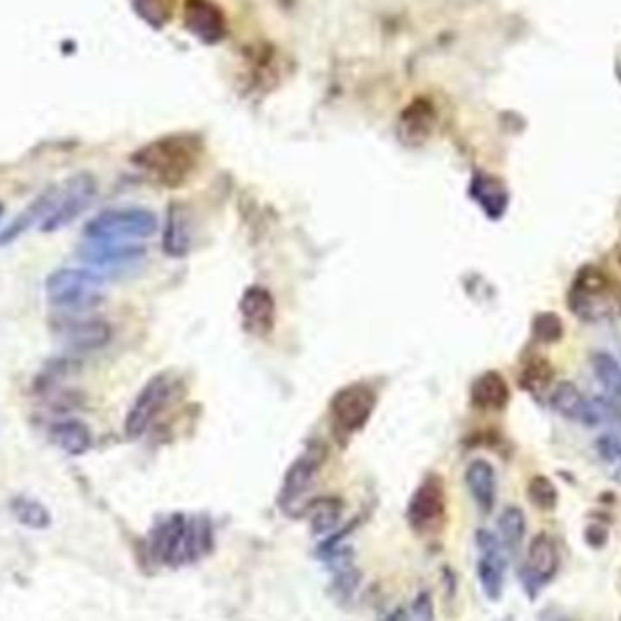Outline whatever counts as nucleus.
I'll return each instance as SVG.
<instances>
[{
  "label": "nucleus",
  "mask_w": 621,
  "mask_h": 621,
  "mask_svg": "<svg viewBox=\"0 0 621 621\" xmlns=\"http://www.w3.org/2000/svg\"><path fill=\"white\" fill-rule=\"evenodd\" d=\"M304 511L309 514L311 527L316 534H326L335 529L336 523L342 514V502L333 496L327 498H316L311 503H307Z\"/></svg>",
  "instance_id": "a878e982"
},
{
  "label": "nucleus",
  "mask_w": 621,
  "mask_h": 621,
  "mask_svg": "<svg viewBox=\"0 0 621 621\" xmlns=\"http://www.w3.org/2000/svg\"><path fill=\"white\" fill-rule=\"evenodd\" d=\"M240 318L247 335L266 338L275 331L276 304L266 287L253 286L240 298Z\"/></svg>",
  "instance_id": "4468645a"
},
{
  "label": "nucleus",
  "mask_w": 621,
  "mask_h": 621,
  "mask_svg": "<svg viewBox=\"0 0 621 621\" xmlns=\"http://www.w3.org/2000/svg\"><path fill=\"white\" fill-rule=\"evenodd\" d=\"M596 451L605 462H621V434L607 433L596 440Z\"/></svg>",
  "instance_id": "7c9ffc66"
},
{
  "label": "nucleus",
  "mask_w": 621,
  "mask_h": 621,
  "mask_svg": "<svg viewBox=\"0 0 621 621\" xmlns=\"http://www.w3.org/2000/svg\"><path fill=\"white\" fill-rule=\"evenodd\" d=\"M186 24L189 30L207 42L220 39L226 26L220 11L206 0H189L186 4Z\"/></svg>",
  "instance_id": "aec40b11"
},
{
  "label": "nucleus",
  "mask_w": 621,
  "mask_h": 621,
  "mask_svg": "<svg viewBox=\"0 0 621 621\" xmlns=\"http://www.w3.org/2000/svg\"><path fill=\"white\" fill-rule=\"evenodd\" d=\"M111 336H113L111 326L99 318L73 320L62 329V340L68 344V347L80 353L97 351V349L106 347L111 342Z\"/></svg>",
  "instance_id": "dca6fc26"
},
{
  "label": "nucleus",
  "mask_w": 621,
  "mask_h": 621,
  "mask_svg": "<svg viewBox=\"0 0 621 621\" xmlns=\"http://www.w3.org/2000/svg\"><path fill=\"white\" fill-rule=\"evenodd\" d=\"M191 247L189 238L188 220L178 204L169 206L166 227H164V238H162V249L168 257L180 258L188 255Z\"/></svg>",
  "instance_id": "4be33fe9"
},
{
  "label": "nucleus",
  "mask_w": 621,
  "mask_h": 621,
  "mask_svg": "<svg viewBox=\"0 0 621 621\" xmlns=\"http://www.w3.org/2000/svg\"><path fill=\"white\" fill-rule=\"evenodd\" d=\"M51 440L59 445L60 449L69 456H82L91 447V433L88 425L80 420L68 418L51 427Z\"/></svg>",
  "instance_id": "412c9836"
},
{
  "label": "nucleus",
  "mask_w": 621,
  "mask_h": 621,
  "mask_svg": "<svg viewBox=\"0 0 621 621\" xmlns=\"http://www.w3.org/2000/svg\"><path fill=\"white\" fill-rule=\"evenodd\" d=\"M384 621H409V618H407V612L400 607V609L391 612Z\"/></svg>",
  "instance_id": "72a5a7b5"
},
{
  "label": "nucleus",
  "mask_w": 621,
  "mask_h": 621,
  "mask_svg": "<svg viewBox=\"0 0 621 621\" xmlns=\"http://www.w3.org/2000/svg\"><path fill=\"white\" fill-rule=\"evenodd\" d=\"M471 402L485 413H500L511 402V389L498 371H485L471 385Z\"/></svg>",
  "instance_id": "f3484780"
},
{
  "label": "nucleus",
  "mask_w": 621,
  "mask_h": 621,
  "mask_svg": "<svg viewBox=\"0 0 621 621\" xmlns=\"http://www.w3.org/2000/svg\"><path fill=\"white\" fill-rule=\"evenodd\" d=\"M503 621H513V620H511V618H505V620Z\"/></svg>",
  "instance_id": "e433bc0d"
},
{
  "label": "nucleus",
  "mask_w": 621,
  "mask_h": 621,
  "mask_svg": "<svg viewBox=\"0 0 621 621\" xmlns=\"http://www.w3.org/2000/svg\"><path fill=\"white\" fill-rule=\"evenodd\" d=\"M518 382L523 391H527L534 398H542L554 382V367L547 358L533 356L523 364Z\"/></svg>",
  "instance_id": "5701e85b"
},
{
  "label": "nucleus",
  "mask_w": 621,
  "mask_h": 621,
  "mask_svg": "<svg viewBox=\"0 0 621 621\" xmlns=\"http://www.w3.org/2000/svg\"><path fill=\"white\" fill-rule=\"evenodd\" d=\"M562 565L560 547L549 533L534 536L520 569V582L529 598H538V594L558 576Z\"/></svg>",
  "instance_id": "9d476101"
},
{
  "label": "nucleus",
  "mask_w": 621,
  "mask_h": 621,
  "mask_svg": "<svg viewBox=\"0 0 621 621\" xmlns=\"http://www.w3.org/2000/svg\"><path fill=\"white\" fill-rule=\"evenodd\" d=\"M447 520V494L444 478L429 474L424 482L416 487L409 505L407 522L418 536H434L444 529Z\"/></svg>",
  "instance_id": "6e6552de"
},
{
  "label": "nucleus",
  "mask_w": 621,
  "mask_h": 621,
  "mask_svg": "<svg viewBox=\"0 0 621 621\" xmlns=\"http://www.w3.org/2000/svg\"><path fill=\"white\" fill-rule=\"evenodd\" d=\"M133 4L138 15L157 28L168 22L169 13L173 10V0H133Z\"/></svg>",
  "instance_id": "c756f323"
},
{
  "label": "nucleus",
  "mask_w": 621,
  "mask_h": 621,
  "mask_svg": "<svg viewBox=\"0 0 621 621\" xmlns=\"http://www.w3.org/2000/svg\"><path fill=\"white\" fill-rule=\"evenodd\" d=\"M533 336L540 344H558L565 335L562 316L554 311H542L533 318Z\"/></svg>",
  "instance_id": "c85d7f7f"
},
{
  "label": "nucleus",
  "mask_w": 621,
  "mask_h": 621,
  "mask_svg": "<svg viewBox=\"0 0 621 621\" xmlns=\"http://www.w3.org/2000/svg\"><path fill=\"white\" fill-rule=\"evenodd\" d=\"M376 393L371 385L356 382L342 387L329 404L331 425L338 438L347 440L360 433L376 409Z\"/></svg>",
  "instance_id": "0eeeda50"
},
{
  "label": "nucleus",
  "mask_w": 621,
  "mask_h": 621,
  "mask_svg": "<svg viewBox=\"0 0 621 621\" xmlns=\"http://www.w3.org/2000/svg\"><path fill=\"white\" fill-rule=\"evenodd\" d=\"M157 227L155 213L146 207H109L88 220L84 237L89 242H122L151 237Z\"/></svg>",
  "instance_id": "423d86ee"
},
{
  "label": "nucleus",
  "mask_w": 621,
  "mask_h": 621,
  "mask_svg": "<svg viewBox=\"0 0 621 621\" xmlns=\"http://www.w3.org/2000/svg\"><path fill=\"white\" fill-rule=\"evenodd\" d=\"M146 249L122 242H91L82 249V260L100 267L126 266L144 257Z\"/></svg>",
  "instance_id": "6ab92c4d"
},
{
  "label": "nucleus",
  "mask_w": 621,
  "mask_h": 621,
  "mask_svg": "<svg viewBox=\"0 0 621 621\" xmlns=\"http://www.w3.org/2000/svg\"><path fill=\"white\" fill-rule=\"evenodd\" d=\"M527 498L536 509H540L543 513H551L558 507L560 493L549 476L536 474L527 485Z\"/></svg>",
  "instance_id": "bb28decb"
},
{
  "label": "nucleus",
  "mask_w": 621,
  "mask_h": 621,
  "mask_svg": "<svg viewBox=\"0 0 621 621\" xmlns=\"http://www.w3.org/2000/svg\"><path fill=\"white\" fill-rule=\"evenodd\" d=\"M620 621H621V618H620Z\"/></svg>",
  "instance_id": "4c0bfd02"
},
{
  "label": "nucleus",
  "mask_w": 621,
  "mask_h": 621,
  "mask_svg": "<svg viewBox=\"0 0 621 621\" xmlns=\"http://www.w3.org/2000/svg\"><path fill=\"white\" fill-rule=\"evenodd\" d=\"M567 306L583 322L600 324L621 313V295L602 267L585 264L572 280Z\"/></svg>",
  "instance_id": "7ed1b4c3"
},
{
  "label": "nucleus",
  "mask_w": 621,
  "mask_h": 621,
  "mask_svg": "<svg viewBox=\"0 0 621 621\" xmlns=\"http://www.w3.org/2000/svg\"><path fill=\"white\" fill-rule=\"evenodd\" d=\"M202 157L204 144L197 135H169L138 149L131 160L157 186L178 189L197 173Z\"/></svg>",
  "instance_id": "f257e3e1"
},
{
  "label": "nucleus",
  "mask_w": 621,
  "mask_h": 621,
  "mask_svg": "<svg viewBox=\"0 0 621 621\" xmlns=\"http://www.w3.org/2000/svg\"><path fill=\"white\" fill-rule=\"evenodd\" d=\"M465 483L467 489L473 496L474 502L483 514L493 513L496 505V494H498V482H496V471L493 464L478 458L467 465L465 471Z\"/></svg>",
  "instance_id": "a211bd4d"
},
{
  "label": "nucleus",
  "mask_w": 621,
  "mask_h": 621,
  "mask_svg": "<svg viewBox=\"0 0 621 621\" xmlns=\"http://www.w3.org/2000/svg\"><path fill=\"white\" fill-rule=\"evenodd\" d=\"M525 531H527V522H525V513L522 509L516 505L505 507L498 518V533L507 552L511 554L518 552V549L522 547Z\"/></svg>",
  "instance_id": "b1692460"
},
{
  "label": "nucleus",
  "mask_w": 621,
  "mask_h": 621,
  "mask_svg": "<svg viewBox=\"0 0 621 621\" xmlns=\"http://www.w3.org/2000/svg\"><path fill=\"white\" fill-rule=\"evenodd\" d=\"M538 621H569V618H567L562 611L549 607V609H543V611L540 612Z\"/></svg>",
  "instance_id": "473e14b6"
},
{
  "label": "nucleus",
  "mask_w": 621,
  "mask_h": 621,
  "mask_svg": "<svg viewBox=\"0 0 621 621\" xmlns=\"http://www.w3.org/2000/svg\"><path fill=\"white\" fill-rule=\"evenodd\" d=\"M2 213H4V209H2V204H0V218H2Z\"/></svg>",
  "instance_id": "c9c22d12"
},
{
  "label": "nucleus",
  "mask_w": 621,
  "mask_h": 621,
  "mask_svg": "<svg viewBox=\"0 0 621 621\" xmlns=\"http://www.w3.org/2000/svg\"><path fill=\"white\" fill-rule=\"evenodd\" d=\"M44 293L57 309L88 311L104 298V278L86 267H62L48 275Z\"/></svg>",
  "instance_id": "39448f33"
},
{
  "label": "nucleus",
  "mask_w": 621,
  "mask_h": 621,
  "mask_svg": "<svg viewBox=\"0 0 621 621\" xmlns=\"http://www.w3.org/2000/svg\"><path fill=\"white\" fill-rule=\"evenodd\" d=\"M173 385H175L173 378L168 373H158L153 378H149L144 387L140 389V393L135 396L126 414L124 431L128 438L137 440L148 433L149 427L153 425L171 400Z\"/></svg>",
  "instance_id": "1a4fd4ad"
},
{
  "label": "nucleus",
  "mask_w": 621,
  "mask_h": 621,
  "mask_svg": "<svg viewBox=\"0 0 621 621\" xmlns=\"http://www.w3.org/2000/svg\"><path fill=\"white\" fill-rule=\"evenodd\" d=\"M476 545L480 549V558L476 565V574L482 585V591L491 602H498L502 598L505 587V572H507V549L503 547L500 536L480 529L476 531Z\"/></svg>",
  "instance_id": "f8f14e48"
},
{
  "label": "nucleus",
  "mask_w": 621,
  "mask_h": 621,
  "mask_svg": "<svg viewBox=\"0 0 621 621\" xmlns=\"http://www.w3.org/2000/svg\"><path fill=\"white\" fill-rule=\"evenodd\" d=\"M592 373L611 396L621 398V364L609 351H596L591 356Z\"/></svg>",
  "instance_id": "393cba45"
},
{
  "label": "nucleus",
  "mask_w": 621,
  "mask_h": 621,
  "mask_svg": "<svg viewBox=\"0 0 621 621\" xmlns=\"http://www.w3.org/2000/svg\"><path fill=\"white\" fill-rule=\"evenodd\" d=\"M583 540L591 549H603L609 543V529L600 522H591L583 531Z\"/></svg>",
  "instance_id": "2f4dec72"
},
{
  "label": "nucleus",
  "mask_w": 621,
  "mask_h": 621,
  "mask_svg": "<svg viewBox=\"0 0 621 621\" xmlns=\"http://www.w3.org/2000/svg\"><path fill=\"white\" fill-rule=\"evenodd\" d=\"M327 460V447L320 442L307 444L306 449L298 454L295 462L289 465V469L282 482L280 491V505L282 509L291 511L295 505L306 496L307 491L313 487L316 476L320 474V469L324 467Z\"/></svg>",
  "instance_id": "9b49d317"
},
{
  "label": "nucleus",
  "mask_w": 621,
  "mask_h": 621,
  "mask_svg": "<svg viewBox=\"0 0 621 621\" xmlns=\"http://www.w3.org/2000/svg\"><path fill=\"white\" fill-rule=\"evenodd\" d=\"M97 197V182L89 173H77L68 178L62 186L44 191L42 198V233H55L69 224L88 209Z\"/></svg>",
  "instance_id": "20e7f679"
},
{
  "label": "nucleus",
  "mask_w": 621,
  "mask_h": 621,
  "mask_svg": "<svg viewBox=\"0 0 621 621\" xmlns=\"http://www.w3.org/2000/svg\"><path fill=\"white\" fill-rule=\"evenodd\" d=\"M469 195L480 206L487 218H491L494 222L502 220L511 202L507 186L500 178L493 177L489 173L474 175L471 186H469Z\"/></svg>",
  "instance_id": "2eb2a0df"
},
{
  "label": "nucleus",
  "mask_w": 621,
  "mask_h": 621,
  "mask_svg": "<svg viewBox=\"0 0 621 621\" xmlns=\"http://www.w3.org/2000/svg\"><path fill=\"white\" fill-rule=\"evenodd\" d=\"M549 405L554 413L585 427H596L603 422L598 400H587L572 382H560L552 387Z\"/></svg>",
  "instance_id": "ddd939ff"
},
{
  "label": "nucleus",
  "mask_w": 621,
  "mask_h": 621,
  "mask_svg": "<svg viewBox=\"0 0 621 621\" xmlns=\"http://www.w3.org/2000/svg\"><path fill=\"white\" fill-rule=\"evenodd\" d=\"M213 549V529L206 518L169 514L149 534V552L162 565L182 567L204 558Z\"/></svg>",
  "instance_id": "f03ea898"
},
{
  "label": "nucleus",
  "mask_w": 621,
  "mask_h": 621,
  "mask_svg": "<svg viewBox=\"0 0 621 621\" xmlns=\"http://www.w3.org/2000/svg\"><path fill=\"white\" fill-rule=\"evenodd\" d=\"M618 264H620V267H621V249H620V253H618Z\"/></svg>",
  "instance_id": "f704fd0d"
},
{
  "label": "nucleus",
  "mask_w": 621,
  "mask_h": 621,
  "mask_svg": "<svg viewBox=\"0 0 621 621\" xmlns=\"http://www.w3.org/2000/svg\"><path fill=\"white\" fill-rule=\"evenodd\" d=\"M11 509H13V513L17 516V520L22 525H26V527L44 529V527L50 525L51 516L48 513V509L42 503L37 502V500H31V498H26V496H19V498H15L11 502Z\"/></svg>",
  "instance_id": "cd10ccee"
}]
</instances>
